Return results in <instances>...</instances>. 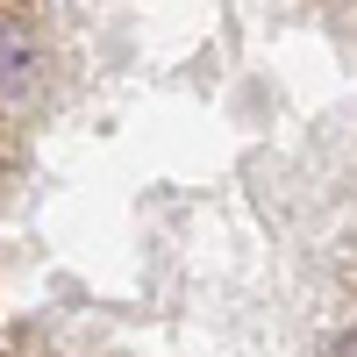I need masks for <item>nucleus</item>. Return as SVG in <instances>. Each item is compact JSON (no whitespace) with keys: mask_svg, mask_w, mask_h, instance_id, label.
Masks as SVG:
<instances>
[{"mask_svg":"<svg viewBox=\"0 0 357 357\" xmlns=\"http://www.w3.org/2000/svg\"><path fill=\"white\" fill-rule=\"evenodd\" d=\"M0 357H357V0H0Z\"/></svg>","mask_w":357,"mask_h":357,"instance_id":"nucleus-1","label":"nucleus"}]
</instances>
